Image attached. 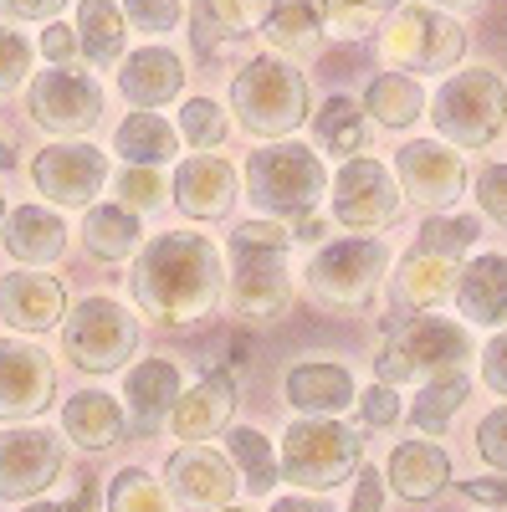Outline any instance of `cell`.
I'll use <instances>...</instances> for the list:
<instances>
[{
	"label": "cell",
	"mask_w": 507,
	"mask_h": 512,
	"mask_svg": "<svg viewBox=\"0 0 507 512\" xmlns=\"http://www.w3.org/2000/svg\"><path fill=\"white\" fill-rule=\"evenodd\" d=\"M221 297V251L195 231H169L144 246L134 267V303L169 328L210 318Z\"/></svg>",
	"instance_id": "cell-1"
},
{
	"label": "cell",
	"mask_w": 507,
	"mask_h": 512,
	"mask_svg": "<svg viewBox=\"0 0 507 512\" xmlns=\"http://www.w3.org/2000/svg\"><path fill=\"white\" fill-rule=\"evenodd\" d=\"M287 251H292V231L272 226V221H246L231 231V303L236 313L272 323L277 313H287Z\"/></svg>",
	"instance_id": "cell-2"
},
{
	"label": "cell",
	"mask_w": 507,
	"mask_h": 512,
	"mask_svg": "<svg viewBox=\"0 0 507 512\" xmlns=\"http://www.w3.org/2000/svg\"><path fill=\"white\" fill-rule=\"evenodd\" d=\"M472 359L467 328L436 313H390L385 318V349H379V379L405 384L415 374H456Z\"/></svg>",
	"instance_id": "cell-3"
},
{
	"label": "cell",
	"mask_w": 507,
	"mask_h": 512,
	"mask_svg": "<svg viewBox=\"0 0 507 512\" xmlns=\"http://www.w3.org/2000/svg\"><path fill=\"white\" fill-rule=\"evenodd\" d=\"M246 185H251V205L267 210L277 221H308L313 205L328 190V175L313 149L303 144H277V149H257L246 159Z\"/></svg>",
	"instance_id": "cell-4"
},
{
	"label": "cell",
	"mask_w": 507,
	"mask_h": 512,
	"mask_svg": "<svg viewBox=\"0 0 507 512\" xmlns=\"http://www.w3.org/2000/svg\"><path fill=\"white\" fill-rule=\"evenodd\" d=\"M231 103L241 113V123L262 139H282L308 118V82L298 67H287L277 57H257L246 62L231 82Z\"/></svg>",
	"instance_id": "cell-5"
},
{
	"label": "cell",
	"mask_w": 507,
	"mask_h": 512,
	"mask_svg": "<svg viewBox=\"0 0 507 512\" xmlns=\"http://www.w3.org/2000/svg\"><path fill=\"white\" fill-rule=\"evenodd\" d=\"M359 456H364V441L338 425L333 415H318V420H298L282 441V472L292 487H308V492H328L338 482H349L359 472Z\"/></svg>",
	"instance_id": "cell-6"
},
{
	"label": "cell",
	"mask_w": 507,
	"mask_h": 512,
	"mask_svg": "<svg viewBox=\"0 0 507 512\" xmlns=\"http://www.w3.org/2000/svg\"><path fill=\"white\" fill-rule=\"evenodd\" d=\"M436 128L456 144V149H482L497 139V128L507 123V88L492 67H472V72H456L446 88L436 93L431 108Z\"/></svg>",
	"instance_id": "cell-7"
},
{
	"label": "cell",
	"mask_w": 507,
	"mask_h": 512,
	"mask_svg": "<svg viewBox=\"0 0 507 512\" xmlns=\"http://www.w3.org/2000/svg\"><path fill=\"white\" fill-rule=\"evenodd\" d=\"M62 349L77 369L88 374H113L129 364L139 349V323L123 313L113 297H82L62 323Z\"/></svg>",
	"instance_id": "cell-8"
},
{
	"label": "cell",
	"mask_w": 507,
	"mask_h": 512,
	"mask_svg": "<svg viewBox=\"0 0 507 512\" xmlns=\"http://www.w3.org/2000/svg\"><path fill=\"white\" fill-rule=\"evenodd\" d=\"M390 267V251L379 241H333L323 246L313 262H308V287L318 303H333V308H369V297L379 287V277H385Z\"/></svg>",
	"instance_id": "cell-9"
},
{
	"label": "cell",
	"mask_w": 507,
	"mask_h": 512,
	"mask_svg": "<svg viewBox=\"0 0 507 512\" xmlns=\"http://www.w3.org/2000/svg\"><path fill=\"white\" fill-rule=\"evenodd\" d=\"M400 210V190L390 180V169L379 159H349L344 169L333 175V221L349 226V231H374V226H390Z\"/></svg>",
	"instance_id": "cell-10"
},
{
	"label": "cell",
	"mask_w": 507,
	"mask_h": 512,
	"mask_svg": "<svg viewBox=\"0 0 507 512\" xmlns=\"http://www.w3.org/2000/svg\"><path fill=\"white\" fill-rule=\"evenodd\" d=\"M26 108L47 134H88V128L103 118V93H98V82L77 77L67 67H52V72H41L31 82Z\"/></svg>",
	"instance_id": "cell-11"
},
{
	"label": "cell",
	"mask_w": 507,
	"mask_h": 512,
	"mask_svg": "<svg viewBox=\"0 0 507 512\" xmlns=\"http://www.w3.org/2000/svg\"><path fill=\"white\" fill-rule=\"evenodd\" d=\"M461 47H467L461 26L436 16V11H420V6L400 11L390 36H385V57L400 62V67H415V72H446V67H456Z\"/></svg>",
	"instance_id": "cell-12"
},
{
	"label": "cell",
	"mask_w": 507,
	"mask_h": 512,
	"mask_svg": "<svg viewBox=\"0 0 507 512\" xmlns=\"http://www.w3.org/2000/svg\"><path fill=\"white\" fill-rule=\"evenodd\" d=\"M62 441L52 431H6L0 436V502H26L62 477Z\"/></svg>",
	"instance_id": "cell-13"
},
{
	"label": "cell",
	"mask_w": 507,
	"mask_h": 512,
	"mask_svg": "<svg viewBox=\"0 0 507 512\" xmlns=\"http://www.w3.org/2000/svg\"><path fill=\"white\" fill-rule=\"evenodd\" d=\"M57 369L36 344L0 338V420H26L52 405Z\"/></svg>",
	"instance_id": "cell-14"
},
{
	"label": "cell",
	"mask_w": 507,
	"mask_h": 512,
	"mask_svg": "<svg viewBox=\"0 0 507 512\" xmlns=\"http://www.w3.org/2000/svg\"><path fill=\"white\" fill-rule=\"evenodd\" d=\"M31 180H36L41 195L57 200V205H88L108 185V159L93 144H57V149L36 154Z\"/></svg>",
	"instance_id": "cell-15"
},
{
	"label": "cell",
	"mask_w": 507,
	"mask_h": 512,
	"mask_svg": "<svg viewBox=\"0 0 507 512\" xmlns=\"http://www.w3.org/2000/svg\"><path fill=\"white\" fill-rule=\"evenodd\" d=\"M395 175L405 185V195L426 210L451 205L461 190H467V164L456 159V149L436 144V139H415L395 154Z\"/></svg>",
	"instance_id": "cell-16"
},
{
	"label": "cell",
	"mask_w": 507,
	"mask_h": 512,
	"mask_svg": "<svg viewBox=\"0 0 507 512\" xmlns=\"http://www.w3.org/2000/svg\"><path fill=\"white\" fill-rule=\"evenodd\" d=\"M169 487L175 497L195 512H210V507H226L236 497V477H231V461L205 451L200 441H185V451L169 456Z\"/></svg>",
	"instance_id": "cell-17"
},
{
	"label": "cell",
	"mask_w": 507,
	"mask_h": 512,
	"mask_svg": "<svg viewBox=\"0 0 507 512\" xmlns=\"http://www.w3.org/2000/svg\"><path fill=\"white\" fill-rule=\"evenodd\" d=\"M175 205L195 221H221L236 205V169L216 154H195L175 169Z\"/></svg>",
	"instance_id": "cell-18"
},
{
	"label": "cell",
	"mask_w": 507,
	"mask_h": 512,
	"mask_svg": "<svg viewBox=\"0 0 507 512\" xmlns=\"http://www.w3.org/2000/svg\"><path fill=\"white\" fill-rule=\"evenodd\" d=\"M67 313V297L62 282L41 277V272H11L0 282V318L21 333H47L52 323H62Z\"/></svg>",
	"instance_id": "cell-19"
},
{
	"label": "cell",
	"mask_w": 507,
	"mask_h": 512,
	"mask_svg": "<svg viewBox=\"0 0 507 512\" xmlns=\"http://www.w3.org/2000/svg\"><path fill=\"white\" fill-rule=\"evenodd\" d=\"M123 395H129V425L139 436H154L180 405V369L169 359H144L123 384Z\"/></svg>",
	"instance_id": "cell-20"
},
{
	"label": "cell",
	"mask_w": 507,
	"mask_h": 512,
	"mask_svg": "<svg viewBox=\"0 0 507 512\" xmlns=\"http://www.w3.org/2000/svg\"><path fill=\"white\" fill-rule=\"evenodd\" d=\"M456 262L461 256H446V251H431V246L415 241V251L405 256V267L390 282L395 308L410 313V308H431V303H441V297H451L456 292V272H461Z\"/></svg>",
	"instance_id": "cell-21"
},
{
	"label": "cell",
	"mask_w": 507,
	"mask_h": 512,
	"mask_svg": "<svg viewBox=\"0 0 507 512\" xmlns=\"http://www.w3.org/2000/svg\"><path fill=\"white\" fill-rule=\"evenodd\" d=\"M231 410H236V384H231L226 369H216V374H205L195 390L180 395V405H175L169 420H175L180 441H210L216 431L231 425Z\"/></svg>",
	"instance_id": "cell-22"
},
{
	"label": "cell",
	"mask_w": 507,
	"mask_h": 512,
	"mask_svg": "<svg viewBox=\"0 0 507 512\" xmlns=\"http://www.w3.org/2000/svg\"><path fill=\"white\" fill-rule=\"evenodd\" d=\"M118 88H123V98H129L134 108H159V103H169L185 88V67H180L175 52L144 47V52H134L129 62L118 67Z\"/></svg>",
	"instance_id": "cell-23"
},
{
	"label": "cell",
	"mask_w": 507,
	"mask_h": 512,
	"mask_svg": "<svg viewBox=\"0 0 507 512\" xmlns=\"http://www.w3.org/2000/svg\"><path fill=\"white\" fill-rule=\"evenodd\" d=\"M456 308L467 313V323H482V328L507 323V256H477L472 267H461Z\"/></svg>",
	"instance_id": "cell-24"
},
{
	"label": "cell",
	"mask_w": 507,
	"mask_h": 512,
	"mask_svg": "<svg viewBox=\"0 0 507 512\" xmlns=\"http://www.w3.org/2000/svg\"><path fill=\"white\" fill-rule=\"evenodd\" d=\"M262 31L277 52L313 57L323 47V31H328V0H272Z\"/></svg>",
	"instance_id": "cell-25"
},
{
	"label": "cell",
	"mask_w": 507,
	"mask_h": 512,
	"mask_svg": "<svg viewBox=\"0 0 507 512\" xmlns=\"http://www.w3.org/2000/svg\"><path fill=\"white\" fill-rule=\"evenodd\" d=\"M446 482H451V461L431 441H410L390 456V487L405 502H431V497L446 492Z\"/></svg>",
	"instance_id": "cell-26"
},
{
	"label": "cell",
	"mask_w": 507,
	"mask_h": 512,
	"mask_svg": "<svg viewBox=\"0 0 507 512\" xmlns=\"http://www.w3.org/2000/svg\"><path fill=\"white\" fill-rule=\"evenodd\" d=\"M6 251L16 256V262H26V267H47V262H57V256L67 251V226L52 216V210L21 205V210H11V221H6Z\"/></svg>",
	"instance_id": "cell-27"
},
{
	"label": "cell",
	"mask_w": 507,
	"mask_h": 512,
	"mask_svg": "<svg viewBox=\"0 0 507 512\" xmlns=\"http://www.w3.org/2000/svg\"><path fill=\"white\" fill-rule=\"evenodd\" d=\"M123 410L113 395H98V390H82L62 405V431L82 446V451H108L113 441H123Z\"/></svg>",
	"instance_id": "cell-28"
},
{
	"label": "cell",
	"mask_w": 507,
	"mask_h": 512,
	"mask_svg": "<svg viewBox=\"0 0 507 512\" xmlns=\"http://www.w3.org/2000/svg\"><path fill=\"white\" fill-rule=\"evenodd\" d=\"M287 400L308 415H338L354 405V379L338 364H303L287 374Z\"/></svg>",
	"instance_id": "cell-29"
},
{
	"label": "cell",
	"mask_w": 507,
	"mask_h": 512,
	"mask_svg": "<svg viewBox=\"0 0 507 512\" xmlns=\"http://www.w3.org/2000/svg\"><path fill=\"white\" fill-rule=\"evenodd\" d=\"M113 149L123 164H169L175 159V128H169L154 108H139L118 123Z\"/></svg>",
	"instance_id": "cell-30"
},
{
	"label": "cell",
	"mask_w": 507,
	"mask_h": 512,
	"mask_svg": "<svg viewBox=\"0 0 507 512\" xmlns=\"http://www.w3.org/2000/svg\"><path fill=\"white\" fill-rule=\"evenodd\" d=\"M123 16L118 6H108V0H82L77 6V41H82V52H88L93 67H118L123 57Z\"/></svg>",
	"instance_id": "cell-31"
},
{
	"label": "cell",
	"mask_w": 507,
	"mask_h": 512,
	"mask_svg": "<svg viewBox=\"0 0 507 512\" xmlns=\"http://www.w3.org/2000/svg\"><path fill=\"white\" fill-rule=\"evenodd\" d=\"M82 246L103 262H123L134 246H139V221L129 205H98L88 210V221H82Z\"/></svg>",
	"instance_id": "cell-32"
},
{
	"label": "cell",
	"mask_w": 507,
	"mask_h": 512,
	"mask_svg": "<svg viewBox=\"0 0 507 512\" xmlns=\"http://www.w3.org/2000/svg\"><path fill=\"white\" fill-rule=\"evenodd\" d=\"M467 395H472V384H467V374H461V369H456V374H436V379L426 384V395H415L410 425H415L420 436H441Z\"/></svg>",
	"instance_id": "cell-33"
},
{
	"label": "cell",
	"mask_w": 507,
	"mask_h": 512,
	"mask_svg": "<svg viewBox=\"0 0 507 512\" xmlns=\"http://www.w3.org/2000/svg\"><path fill=\"white\" fill-rule=\"evenodd\" d=\"M369 113H374V123H385V128H410L420 113H426V98H420L415 77L385 72V77L369 82Z\"/></svg>",
	"instance_id": "cell-34"
},
{
	"label": "cell",
	"mask_w": 507,
	"mask_h": 512,
	"mask_svg": "<svg viewBox=\"0 0 507 512\" xmlns=\"http://www.w3.org/2000/svg\"><path fill=\"white\" fill-rule=\"evenodd\" d=\"M190 36H195V52H200V57H221L231 41L246 36V16H241L236 0H195V26H190Z\"/></svg>",
	"instance_id": "cell-35"
},
{
	"label": "cell",
	"mask_w": 507,
	"mask_h": 512,
	"mask_svg": "<svg viewBox=\"0 0 507 512\" xmlns=\"http://www.w3.org/2000/svg\"><path fill=\"white\" fill-rule=\"evenodd\" d=\"M313 134L328 154H359L364 149V108H354L349 98H328L323 113L313 118Z\"/></svg>",
	"instance_id": "cell-36"
},
{
	"label": "cell",
	"mask_w": 507,
	"mask_h": 512,
	"mask_svg": "<svg viewBox=\"0 0 507 512\" xmlns=\"http://www.w3.org/2000/svg\"><path fill=\"white\" fill-rule=\"evenodd\" d=\"M108 512H169V497L149 472L123 466V472L113 477V487H108Z\"/></svg>",
	"instance_id": "cell-37"
},
{
	"label": "cell",
	"mask_w": 507,
	"mask_h": 512,
	"mask_svg": "<svg viewBox=\"0 0 507 512\" xmlns=\"http://www.w3.org/2000/svg\"><path fill=\"white\" fill-rule=\"evenodd\" d=\"M226 441H231L236 466L246 472V487L257 492V497H262V492H272V482H277V461H272L267 436H257V431H231Z\"/></svg>",
	"instance_id": "cell-38"
},
{
	"label": "cell",
	"mask_w": 507,
	"mask_h": 512,
	"mask_svg": "<svg viewBox=\"0 0 507 512\" xmlns=\"http://www.w3.org/2000/svg\"><path fill=\"white\" fill-rule=\"evenodd\" d=\"M180 128H185V139H190L195 149H221V139H226V113H221L216 98H190V103L180 108Z\"/></svg>",
	"instance_id": "cell-39"
},
{
	"label": "cell",
	"mask_w": 507,
	"mask_h": 512,
	"mask_svg": "<svg viewBox=\"0 0 507 512\" xmlns=\"http://www.w3.org/2000/svg\"><path fill=\"white\" fill-rule=\"evenodd\" d=\"M477 221L472 216H431L426 231H420V246H431V251H446V256H467L472 241H477Z\"/></svg>",
	"instance_id": "cell-40"
},
{
	"label": "cell",
	"mask_w": 507,
	"mask_h": 512,
	"mask_svg": "<svg viewBox=\"0 0 507 512\" xmlns=\"http://www.w3.org/2000/svg\"><path fill=\"white\" fill-rule=\"evenodd\" d=\"M118 200L129 210H154L164 200V180L154 175V164H129L118 175Z\"/></svg>",
	"instance_id": "cell-41"
},
{
	"label": "cell",
	"mask_w": 507,
	"mask_h": 512,
	"mask_svg": "<svg viewBox=\"0 0 507 512\" xmlns=\"http://www.w3.org/2000/svg\"><path fill=\"white\" fill-rule=\"evenodd\" d=\"M31 72V47L26 36H16L11 26H0V93H16Z\"/></svg>",
	"instance_id": "cell-42"
},
{
	"label": "cell",
	"mask_w": 507,
	"mask_h": 512,
	"mask_svg": "<svg viewBox=\"0 0 507 512\" xmlns=\"http://www.w3.org/2000/svg\"><path fill=\"white\" fill-rule=\"evenodd\" d=\"M175 21H180V0H129V26L134 31L159 36V31H169Z\"/></svg>",
	"instance_id": "cell-43"
},
{
	"label": "cell",
	"mask_w": 507,
	"mask_h": 512,
	"mask_svg": "<svg viewBox=\"0 0 507 512\" xmlns=\"http://www.w3.org/2000/svg\"><path fill=\"white\" fill-rule=\"evenodd\" d=\"M477 205L497 226H507V164H487L477 175Z\"/></svg>",
	"instance_id": "cell-44"
},
{
	"label": "cell",
	"mask_w": 507,
	"mask_h": 512,
	"mask_svg": "<svg viewBox=\"0 0 507 512\" xmlns=\"http://www.w3.org/2000/svg\"><path fill=\"white\" fill-rule=\"evenodd\" d=\"M477 451L487 466H497V472H507V405L492 410L482 425H477Z\"/></svg>",
	"instance_id": "cell-45"
},
{
	"label": "cell",
	"mask_w": 507,
	"mask_h": 512,
	"mask_svg": "<svg viewBox=\"0 0 507 512\" xmlns=\"http://www.w3.org/2000/svg\"><path fill=\"white\" fill-rule=\"evenodd\" d=\"M359 410H364L369 425H395V420H400V400H395V390H390L385 379H379L374 390L359 395Z\"/></svg>",
	"instance_id": "cell-46"
},
{
	"label": "cell",
	"mask_w": 507,
	"mask_h": 512,
	"mask_svg": "<svg viewBox=\"0 0 507 512\" xmlns=\"http://www.w3.org/2000/svg\"><path fill=\"white\" fill-rule=\"evenodd\" d=\"M41 57H47L52 67H67V62L77 57V31H67V26H47V31H41Z\"/></svg>",
	"instance_id": "cell-47"
},
{
	"label": "cell",
	"mask_w": 507,
	"mask_h": 512,
	"mask_svg": "<svg viewBox=\"0 0 507 512\" xmlns=\"http://www.w3.org/2000/svg\"><path fill=\"white\" fill-rule=\"evenodd\" d=\"M482 379L492 384L497 395H507V333H497L492 344L482 349Z\"/></svg>",
	"instance_id": "cell-48"
},
{
	"label": "cell",
	"mask_w": 507,
	"mask_h": 512,
	"mask_svg": "<svg viewBox=\"0 0 507 512\" xmlns=\"http://www.w3.org/2000/svg\"><path fill=\"white\" fill-rule=\"evenodd\" d=\"M67 0H0V16L6 21H52Z\"/></svg>",
	"instance_id": "cell-49"
},
{
	"label": "cell",
	"mask_w": 507,
	"mask_h": 512,
	"mask_svg": "<svg viewBox=\"0 0 507 512\" xmlns=\"http://www.w3.org/2000/svg\"><path fill=\"white\" fill-rule=\"evenodd\" d=\"M379 497H385V482H379V472H359V487H354L349 512H379Z\"/></svg>",
	"instance_id": "cell-50"
},
{
	"label": "cell",
	"mask_w": 507,
	"mask_h": 512,
	"mask_svg": "<svg viewBox=\"0 0 507 512\" xmlns=\"http://www.w3.org/2000/svg\"><path fill=\"white\" fill-rule=\"evenodd\" d=\"M461 492H467L472 502H497V507H507V482H461Z\"/></svg>",
	"instance_id": "cell-51"
},
{
	"label": "cell",
	"mask_w": 507,
	"mask_h": 512,
	"mask_svg": "<svg viewBox=\"0 0 507 512\" xmlns=\"http://www.w3.org/2000/svg\"><path fill=\"white\" fill-rule=\"evenodd\" d=\"M272 512H328V507H318V502H303V497H282V502H272Z\"/></svg>",
	"instance_id": "cell-52"
},
{
	"label": "cell",
	"mask_w": 507,
	"mask_h": 512,
	"mask_svg": "<svg viewBox=\"0 0 507 512\" xmlns=\"http://www.w3.org/2000/svg\"><path fill=\"white\" fill-rule=\"evenodd\" d=\"M21 512H67V507H57V502H36V507H21Z\"/></svg>",
	"instance_id": "cell-53"
},
{
	"label": "cell",
	"mask_w": 507,
	"mask_h": 512,
	"mask_svg": "<svg viewBox=\"0 0 507 512\" xmlns=\"http://www.w3.org/2000/svg\"><path fill=\"white\" fill-rule=\"evenodd\" d=\"M436 6H472V0H436Z\"/></svg>",
	"instance_id": "cell-54"
},
{
	"label": "cell",
	"mask_w": 507,
	"mask_h": 512,
	"mask_svg": "<svg viewBox=\"0 0 507 512\" xmlns=\"http://www.w3.org/2000/svg\"><path fill=\"white\" fill-rule=\"evenodd\" d=\"M0 221H6V200H0Z\"/></svg>",
	"instance_id": "cell-55"
},
{
	"label": "cell",
	"mask_w": 507,
	"mask_h": 512,
	"mask_svg": "<svg viewBox=\"0 0 507 512\" xmlns=\"http://www.w3.org/2000/svg\"><path fill=\"white\" fill-rule=\"evenodd\" d=\"M0 164H6V149H0Z\"/></svg>",
	"instance_id": "cell-56"
},
{
	"label": "cell",
	"mask_w": 507,
	"mask_h": 512,
	"mask_svg": "<svg viewBox=\"0 0 507 512\" xmlns=\"http://www.w3.org/2000/svg\"><path fill=\"white\" fill-rule=\"evenodd\" d=\"M226 512H236V507H226Z\"/></svg>",
	"instance_id": "cell-57"
}]
</instances>
